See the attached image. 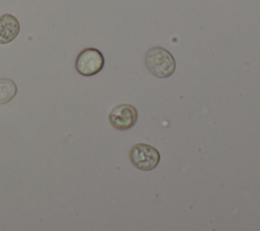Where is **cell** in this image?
Returning <instances> with one entry per match:
<instances>
[{
	"label": "cell",
	"instance_id": "3",
	"mask_svg": "<svg viewBox=\"0 0 260 231\" xmlns=\"http://www.w3.org/2000/svg\"><path fill=\"white\" fill-rule=\"evenodd\" d=\"M105 58L102 52L95 48L82 50L75 61V69L82 76H92L102 71Z\"/></svg>",
	"mask_w": 260,
	"mask_h": 231
},
{
	"label": "cell",
	"instance_id": "6",
	"mask_svg": "<svg viewBox=\"0 0 260 231\" xmlns=\"http://www.w3.org/2000/svg\"><path fill=\"white\" fill-rule=\"evenodd\" d=\"M17 93V86L15 82L9 78L0 79V103H7Z\"/></svg>",
	"mask_w": 260,
	"mask_h": 231
},
{
	"label": "cell",
	"instance_id": "5",
	"mask_svg": "<svg viewBox=\"0 0 260 231\" xmlns=\"http://www.w3.org/2000/svg\"><path fill=\"white\" fill-rule=\"evenodd\" d=\"M19 32V22L17 18L9 13L0 16V44L5 45L17 36Z\"/></svg>",
	"mask_w": 260,
	"mask_h": 231
},
{
	"label": "cell",
	"instance_id": "2",
	"mask_svg": "<svg viewBox=\"0 0 260 231\" xmlns=\"http://www.w3.org/2000/svg\"><path fill=\"white\" fill-rule=\"evenodd\" d=\"M129 159L132 165L144 171L155 168L160 160V154L156 148L145 143H138L131 147Z\"/></svg>",
	"mask_w": 260,
	"mask_h": 231
},
{
	"label": "cell",
	"instance_id": "1",
	"mask_svg": "<svg viewBox=\"0 0 260 231\" xmlns=\"http://www.w3.org/2000/svg\"><path fill=\"white\" fill-rule=\"evenodd\" d=\"M145 65L148 71L158 78L170 77L176 69L175 58L161 47H153L146 53Z\"/></svg>",
	"mask_w": 260,
	"mask_h": 231
},
{
	"label": "cell",
	"instance_id": "4",
	"mask_svg": "<svg viewBox=\"0 0 260 231\" xmlns=\"http://www.w3.org/2000/svg\"><path fill=\"white\" fill-rule=\"evenodd\" d=\"M137 109L127 103H121L114 106L109 113L111 125L120 131H125L132 128L137 122Z\"/></svg>",
	"mask_w": 260,
	"mask_h": 231
}]
</instances>
